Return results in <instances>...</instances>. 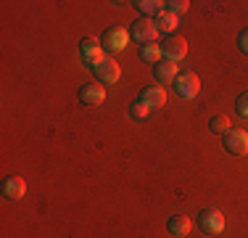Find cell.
<instances>
[{
    "label": "cell",
    "mask_w": 248,
    "mask_h": 238,
    "mask_svg": "<svg viewBox=\"0 0 248 238\" xmlns=\"http://www.w3.org/2000/svg\"><path fill=\"white\" fill-rule=\"evenodd\" d=\"M222 146L227 153L232 156H246L248 153V133L240 127H230L227 133L222 135Z\"/></svg>",
    "instance_id": "obj_1"
},
{
    "label": "cell",
    "mask_w": 248,
    "mask_h": 238,
    "mask_svg": "<svg viewBox=\"0 0 248 238\" xmlns=\"http://www.w3.org/2000/svg\"><path fill=\"white\" fill-rule=\"evenodd\" d=\"M129 37H135L140 45H145V43H156V37H158V27H156V21L153 19H145V16H140L138 21L129 27Z\"/></svg>",
    "instance_id": "obj_2"
},
{
    "label": "cell",
    "mask_w": 248,
    "mask_h": 238,
    "mask_svg": "<svg viewBox=\"0 0 248 238\" xmlns=\"http://www.w3.org/2000/svg\"><path fill=\"white\" fill-rule=\"evenodd\" d=\"M79 53H82V61H85L90 69H95L98 64L106 58L103 43H100L98 37H85V40H82V43H79Z\"/></svg>",
    "instance_id": "obj_3"
},
{
    "label": "cell",
    "mask_w": 248,
    "mask_h": 238,
    "mask_svg": "<svg viewBox=\"0 0 248 238\" xmlns=\"http://www.w3.org/2000/svg\"><path fill=\"white\" fill-rule=\"evenodd\" d=\"M174 90L180 98H185V101H190V98H196L198 90H201V80H198V74L196 71H182V74H177V80H174Z\"/></svg>",
    "instance_id": "obj_4"
},
{
    "label": "cell",
    "mask_w": 248,
    "mask_h": 238,
    "mask_svg": "<svg viewBox=\"0 0 248 238\" xmlns=\"http://www.w3.org/2000/svg\"><path fill=\"white\" fill-rule=\"evenodd\" d=\"M93 71H95V77H98L100 85H114V82H119L122 67H119V61H116L114 56H106Z\"/></svg>",
    "instance_id": "obj_5"
},
{
    "label": "cell",
    "mask_w": 248,
    "mask_h": 238,
    "mask_svg": "<svg viewBox=\"0 0 248 238\" xmlns=\"http://www.w3.org/2000/svg\"><path fill=\"white\" fill-rule=\"evenodd\" d=\"M127 40H129V32H124L122 27H111V29H106V32H103L100 43H103V51L122 53L124 48H127Z\"/></svg>",
    "instance_id": "obj_6"
},
{
    "label": "cell",
    "mask_w": 248,
    "mask_h": 238,
    "mask_svg": "<svg viewBox=\"0 0 248 238\" xmlns=\"http://www.w3.org/2000/svg\"><path fill=\"white\" fill-rule=\"evenodd\" d=\"M161 51H164V58L180 61V58H185V53H187V40L180 37V34H169V37L161 43Z\"/></svg>",
    "instance_id": "obj_7"
},
{
    "label": "cell",
    "mask_w": 248,
    "mask_h": 238,
    "mask_svg": "<svg viewBox=\"0 0 248 238\" xmlns=\"http://www.w3.org/2000/svg\"><path fill=\"white\" fill-rule=\"evenodd\" d=\"M198 225L203 228V233H222L224 230V214L219 209H203L198 214Z\"/></svg>",
    "instance_id": "obj_8"
},
{
    "label": "cell",
    "mask_w": 248,
    "mask_h": 238,
    "mask_svg": "<svg viewBox=\"0 0 248 238\" xmlns=\"http://www.w3.org/2000/svg\"><path fill=\"white\" fill-rule=\"evenodd\" d=\"M77 95H79V101L85 106H100L106 101V90H103L100 82H87V85H82Z\"/></svg>",
    "instance_id": "obj_9"
},
{
    "label": "cell",
    "mask_w": 248,
    "mask_h": 238,
    "mask_svg": "<svg viewBox=\"0 0 248 238\" xmlns=\"http://www.w3.org/2000/svg\"><path fill=\"white\" fill-rule=\"evenodd\" d=\"M140 101L145 106H151V109H161L167 103V90H164V85H148L140 93Z\"/></svg>",
    "instance_id": "obj_10"
},
{
    "label": "cell",
    "mask_w": 248,
    "mask_h": 238,
    "mask_svg": "<svg viewBox=\"0 0 248 238\" xmlns=\"http://www.w3.org/2000/svg\"><path fill=\"white\" fill-rule=\"evenodd\" d=\"M27 193V183L21 175H8L3 180V196L5 199H21Z\"/></svg>",
    "instance_id": "obj_11"
},
{
    "label": "cell",
    "mask_w": 248,
    "mask_h": 238,
    "mask_svg": "<svg viewBox=\"0 0 248 238\" xmlns=\"http://www.w3.org/2000/svg\"><path fill=\"white\" fill-rule=\"evenodd\" d=\"M153 74H156L158 85H167V82H174L177 80V61H169V58H161V61L156 64V69H153Z\"/></svg>",
    "instance_id": "obj_12"
},
{
    "label": "cell",
    "mask_w": 248,
    "mask_h": 238,
    "mask_svg": "<svg viewBox=\"0 0 248 238\" xmlns=\"http://www.w3.org/2000/svg\"><path fill=\"white\" fill-rule=\"evenodd\" d=\"M167 230H169V236H174V238H185L193 230V222L185 214H172L169 222H167Z\"/></svg>",
    "instance_id": "obj_13"
},
{
    "label": "cell",
    "mask_w": 248,
    "mask_h": 238,
    "mask_svg": "<svg viewBox=\"0 0 248 238\" xmlns=\"http://www.w3.org/2000/svg\"><path fill=\"white\" fill-rule=\"evenodd\" d=\"M132 5L145 16V19H151V16H158V14H164V11H167V3H164V0H135Z\"/></svg>",
    "instance_id": "obj_14"
},
{
    "label": "cell",
    "mask_w": 248,
    "mask_h": 238,
    "mask_svg": "<svg viewBox=\"0 0 248 238\" xmlns=\"http://www.w3.org/2000/svg\"><path fill=\"white\" fill-rule=\"evenodd\" d=\"M140 58L156 67V64L164 58V51H161V45H158V43H145V45H140Z\"/></svg>",
    "instance_id": "obj_15"
},
{
    "label": "cell",
    "mask_w": 248,
    "mask_h": 238,
    "mask_svg": "<svg viewBox=\"0 0 248 238\" xmlns=\"http://www.w3.org/2000/svg\"><path fill=\"white\" fill-rule=\"evenodd\" d=\"M153 21H156L158 32H167V34H172L174 29H177V16H174V14H169V11H164V14H158Z\"/></svg>",
    "instance_id": "obj_16"
},
{
    "label": "cell",
    "mask_w": 248,
    "mask_h": 238,
    "mask_svg": "<svg viewBox=\"0 0 248 238\" xmlns=\"http://www.w3.org/2000/svg\"><path fill=\"white\" fill-rule=\"evenodd\" d=\"M151 106H145L143 103V101H132V103H129V117H132V119H138V122H145V119H148L151 117Z\"/></svg>",
    "instance_id": "obj_17"
},
{
    "label": "cell",
    "mask_w": 248,
    "mask_h": 238,
    "mask_svg": "<svg viewBox=\"0 0 248 238\" xmlns=\"http://www.w3.org/2000/svg\"><path fill=\"white\" fill-rule=\"evenodd\" d=\"M230 127H232V124H230V119L224 117V114L211 117V122H209V130H211V133H219V135H224Z\"/></svg>",
    "instance_id": "obj_18"
},
{
    "label": "cell",
    "mask_w": 248,
    "mask_h": 238,
    "mask_svg": "<svg viewBox=\"0 0 248 238\" xmlns=\"http://www.w3.org/2000/svg\"><path fill=\"white\" fill-rule=\"evenodd\" d=\"M187 8H190L187 0H167V11H169V14H174V16L187 14Z\"/></svg>",
    "instance_id": "obj_19"
},
{
    "label": "cell",
    "mask_w": 248,
    "mask_h": 238,
    "mask_svg": "<svg viewBox=\"0 0 248 238\" xmlns=\"http://www.w3.org/2000/svg\"><path fill=\"white\" fill-rule=\"evenodd\" d=\"M235 109H238L240 117H248V90L238 95V101H235Z\"/></svg>",
    "instance_id": "obj_20"
},
{
    "label": "cell",
    "mask_w": 248,
    "mask_h": 238,
    "mask_svg": "<svg viewBox=\"0 0 248 238\" xmlns=\"http://www.w3.org/2000/svg\"><path fill=\"white\" fill-rule=\"evenodd\" d=\"M238 48L243 53H248V29H243V32L238 34Z\"/></svg>",
    "instance_id": "obj_21"
}]
</instances>
